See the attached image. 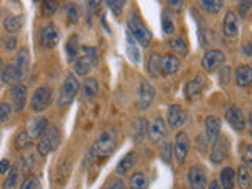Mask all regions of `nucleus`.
I'll use <instances>...</instances> for the list:
<instances>
[{
  "label": "nucleus",
  "mask_w": 252,
  "mask_h": 189,
  "mask_svg": "<svg viewBox=\"0 0 252 189\" xmlns=\"http://www.w3.org/2000/svg\"><path fill=\"white\" fill-rule=\"evenodd\" d=\"M128 32H129V35L134 38V41L139 43L142 47H148L153 41V33L148 30V27L145 26V22L140 19V16L136 11L129 13Z\"/></svg>",
  "instance_id": "nucleus-1"
},
{
  "label": "nucleus",
  "mask_w": 252,
  "mask_h": 189,
  "mask_svg": "<svg viewBox=\"0 0 252 189\" xmlns=\"http://www.w3.org/2000/svg\"><path fill=\"white\" fill-rule=\"evenodd\" d=\"M81 55L74 60V71L77 76H87L98 63V51L92 46L79 47Z\"/></svg>",
  "instance_id": "nucleus-2"
},
{
  "label": "nucleus",
  "mask_w": 252,
  "mask_h": 189,
  "mask_svg": "<svg viewBox=\"0 0 252 189\" xmlns=\"http://www.w3.org/2000/svg\"><path fill=\"white\" fill-rule=\"evenodd\" d=\"M59 145H60V132L54 125H49L41 136H39L38 145H36L38 153L41 156H47L49 153H52L54 150H57Z\"/></svg>",
  "instance_id": "nucleus-3"
},
{
  "label": "nucleus",
  "mask_w": 252,
  "mask_h": 189,
  "mask_svg": "<svg viewBox=\"0 0 252 189\" xmlns=\"http://www.w3.org/2000/svg\"><path fill=\"white\" fill-rule=\"evenodd\" d=\"M117 145V136L114 131H102L98 139L93 142L92 150L98 158H106L115 150Z\"/></svg>",
  "instance_id": "nucleus-4"
},
{
  "label": "nucleus",
  "mask_w": 252,
  "mask_h": 189,
  "mask_svg": "<svg viewBox=\"0 0 252 189\" xmlns=\"http://www.w3.org/2000/svg\"><path fill=\"white\" fill-rule=\"evenodd\" d=\"M77 92H79V81L76 79L74 74H68L65 82L62 85V89H60V93H59V99H57L59 107L69 106L71 102L74 101Z\"/></svg>",
  "instance_id": "nucleus-5"
},
{
  "label": "nucleus",
  "mask_w": 252,
  "mask_h": 189,
  "mask_svg": "<svg viewBox=\"0 0 252 189\" xmlns=\"http://www.w3.org/2000/svg\"><path fill=\"white\" fill-rule=\"evenodd\" d=\"M51 98H52V90L49 87H39L33 92L30 99V107L33 112H43L51 104Z\"/></svg>",
  "instance_id": "nucleus-6"
},
{
  "label": "nucleus",
  "mask_w": 252,
  "mask_h": 189,
  "mask_svg": "<svg viewBox=\"0 0 252 189\" xmlns=\"http://www.w3.org/2000/svg\"><path fill=\"white\" fill-rule=\"evenodd\" d=\"M225 55L222 51L219 49H210L203 54L202 57V68L208 73H213V71H218L220 66L224 65Z\"/></svg>",
  "instance_id": "nucleus-7"
},
{
  "label": "nucleus",
  "mask_w": 252,
  "mask_h": 189,
  "mask_svg": "<svg viewBox=\"0 0 252 189\" xmlns=\"http://www.w3.org/2000/svg\"><path fill=\"white\" fill-rule=\"evenodd\" d=\"M188 181H189V189H207V172L202 165H192L188 172Z\"/></svg>",
  "instance_id": "nucleus-8"
},
{
  "label": "nucleus",
  "mask_w": 252,
  "mask_h": 189,
  "mask_svg": "<svg viewBox=\"0 0 252 189\" xmlns=\"http://www.w3.org/2000/svg\"><path fill=\"white\" fill-rule=\"evenodd\" d=\"M188 122V112L178 106V104H170L167 109V123L172 129H178L181 128L185 123Z\"/></svg>",
  "instance_id": "nucleus-9"
},
{
  "label": "nucleus",
  "mask_w": 252,
  "mask_h": 189,
  "mask_svg": "<svg viewBox=\"0 0 252 189\" xmlns=\"http://www.w3.org/2000/svg\"><path fill=\"white\" fill-rule=\"evenodd\" d=\"M189 153V137L186 132H178L175 137V147H173V158L177 164H183Z\"/></svg>",
  "instance_id": "nucleus-10"
},
{
  "label": "nucleus",
  "mask_w": 252,
  "mask_h": 189,
  "mask_svg": "<svg viewBox=\"0 0 252 189\" xmlns=\"http://www.w3.org/2000/svg\"><path fill=\"white\" fill-rule=\"evenodd\" d=\"M225 118L235 131H244V128H246V117H244L243 110L238 106L228 107L225 110Z\"/></svg>",
  "instance_id": "nucleus-11"
},
{
  "label": "nucleus",
  "mask_w": 252,
  "mask_h": 189,
  "mask_svg": "<svg viewBox=\"0 0 252 189\" xmlns=\"http://www.w3.org/2000/svg\"><path fill=\"white\" fill-rule=\"evenodd\" d=\"M39 43L43 44L46 49H52L59 43V30L54 24H47L39 32Z\"/></svg>",
  "instance_id": "nucleus-12"
},
{
  "label": "nucleus",
  "mask_w": 252,
  "mask_h": 189,
  "mask_svg": "<svg viewBox=\"0 0 252 189\" xmlns=\"http://www.w3.org/2000/svg\"><path fill=\"white\" fill-rule=\"evenodd\" d=\"M222 32L227 38H238L240 35V22H238V16L233 11H227L222 21Z\"/></svg>",
  "instance_id": "nucleus-13"
},
{
  "label": "nucleus",
  "mask_w": 252,
  "mask_h": 189,
  "mask_svg": "<svg viewBox=\"0 0 252 189\" xmlns=\"http://www.w3.org/2000/svg\"><path fill=\"white\" fill-rule=\"evenodd\" d=\"M148 137L152 142H155V144H158V142H161L165 134H167V128H165V122L162 117H156L152 120V123H150L148 126Z\"/></svg>",
  "instance_id": "nucleus-14"
},
{
  "label": "nucleus",
  "mask_w": 252,
  "mask_h": 189,
  "mask_svg": "<svg viewBox=\"0 0 252 189\" xmlns=\"http://www.w3.org/2000/svg\"><path fill=\"white\" fill-rule=\"evenodd\" d=\"M205 89V77L202 74H197L192 81H189L185 87V98L188 101H194L202 94Z\"/></svg>",
  "instance_id": "nucleus-15"
},
{
  "label": "nucleus",
  "mask_w": 252,
  "mask_h": 189,
  "mask_svg": "<svg viewBox=\"0 0 252 189\" xmlns=\"http://www.w3.org/2000/svg\"><path fill=\"white\" fill-rule=\"evenodd\" d=\"M155 94H156L155 87L147 81H142L139 87V109L145 110L152 106Z\"/></svg>",
  "instance_id": "nucleus-16"
},
{
  "label": "nucleus",
  "mask_w": 252,
  "mask_h": 189,
  "mask_svg": "<svg viewBox=\"0 0 252 189\" xmlns=\"http://www.w3.org/2000/svg\"><path fill=\"white\" fill-rule=\"evenodd\" d=\"M228 156V140L225 137H218V140L213 144V150H211V162L213 164H220L227 159Z\"/></svg>",
  "instance_id": "nucleus-17"
},
{
  "label": "nucleus",
  "mask_w": 252,
  "mask_h": 189,
  "mask_svg": "<svg viewBox=\"0 0 252 189\" xmlns=\"http://www.w3.org/2000/svg\"><path fill=\"white\" fill-rule=\"evenodd\" d=\"M10 96H11V102L16 112H21L26 107V102H27V89L24 85H14L11 92H10Z\"/></svg>",
  "instance_id": "nucleus-18"
},
{
  "label": "nucleus",
  "mask_w": 252,
  "mask_h": 189,
  "mask_svg": "<svg viewBox=\"0 0 252 189\" xmlns=\"http://www.w3.org/2000/svg\"><path fill=\"white\" fill-rule=\"evenodd\" d=\"M205 132H207V139L210 144H215L220 132V122L215 115H208L205 118Z\"/></svg>",
  "instance_id": "nucleus-19"
},
{
  "label": "nucleus",
  "mask_w": 252,
  "mask_h": 189,
  "mask_svg": "<svg viewBox=\"0 0 252 189\" xmlns=\"http://www.w3.org/2000/svg\"><path fill=\"white\" fill-rule=\"evenodd\" d=\"M180 66H181L180 59L172 54L164 55L161 59V74H164V76H172V74L178 73Z\"/></svg>",
  "instance_id": "nucleus-20"
},
{
  "label": "nucleus",
  "mask_w": 252,
  "mask_h": 189,
  "mask_svg": "<svg viewBox=\"0 0 252 189\" xmlns=\"http://www.w3.org/2000/svg\"><path fill=\"white\" fill-rule=\"evenodd\" d=\"M235 81L238 87H248L252 82V69L249 65H240L236 68L235 73Z\"/></svg>",
  "instance_id": "nucleus-21"
},
{
  "label": "nucleus",
  "mask_w": 252,
  "mask_h": 189,
  "mask_svg": "<svg viewBox=\"0 0 252 189\" xmlns=\"http://www.w3.org/2000/svg\"><path fill=\"white\" fill-rule=\"evenodd\" d=\"M161 55L158 52H153L148 55V60H147V73L152 76V77H156L161 74Z\"/></svg>",
  "instance_id": "nucleus-22"
},
{
  "label": "nucleus",
  "mask_w": 252,
  "mask_h": 189,
  "mask_svg": "<svg viewBox=\"0 0 252 189\" xmlns=\"http://www.w3.org/2000/svg\"><path fill=\"white\" fill-rule=\"evenodd\" d=\"M220 189H233L235 186V170L232 167H224L219 175Z\"/></svg>",
  "instance_id": "nucleus-23"
},
{
  "label": "nucleus",
  "mask_w": 252,
  "mask_h": 189,
  "mask_svg": "<svg viewBox=\"0 0 252 189\" xmlns=\"http://www.w3.org/2000/svg\"><path fill=\"white\" fill-rule=\"evenodd\" d=\"M136 156H137L136 153L131 152V153H128L126 156L122 158V161L117 164V173H118V175H125V173H128L134 167V164H136V159H137Z\"/></svg>",
  "instance_id": "nucleus-24"
},
{
  "label": "nucleus",
  "mask_w": 252,
  "mask_h": 189,
  "mask_svg": "<svg viewBox=\"0 0 252 189\" xmlns=\"http://www.w3.org/2000/svg\"><path fill=\"white\" fill-rule=\"evenodd\" d=\"M16 69L19 71L21 77L26 76L27 73V68H29V51L26 47H21L19 52H18V57H16V63H14Z\"/></svg>",
  "instance_id": "nucleus-25"
},
{
  "label": "nucleus",
  "mask_w": 252,
  "mask_h": 189,
  "mask_svg": "<svg viewBox=\"0 0 252 189\" xmlns=\"http://www.w3.org/2000/svg\"><path fill=\"white\" fill-rule=\"evenodd\" d=\"M0 79H2L3 84H14V82H18L19 79H22V77H21L19 71L16 69L14 65H6L2 69V73H0Z\"/></svg>",
  "instance_id": "nucleus-26"
},
{
  "label": "nucleus",
  "mask_w": 252,
  "mask_h": 189,
  "mask_svg": "<svg viewBox=\"0 0 252 189\" xmlns=\"http://www.w3.org/2000/svg\"><path fill=\"white\" fill-rule=\"evenodd\" d=\"M126 54H128V57L131 59L132 63H139L140 62L139 47L136 46V41H134V38L129 35V32H126Z\"/></svg>",
  "instance_id": "nucleus-27"
},
{
  "label": "nucleus",
  "mask_w": 252,
  "mask_h": 189,
  "mask_svg": "<svg viewBox=\"0 0 252 189\" xmlns=\"http://www.w3.org/2000/svg\"><path fill=\"white\" fill-rule=\"evenodd\" d=\"M49 126V123H47V118H35L33 122L30 123V129H29V134H30V137L33 139V137H39L41 134L44 132V129Z\"/></svg>",
  "instance_id": "nucleus-28"
},
{
  "label": "nucleus",
  "mask_w": 252,
  "mask_h": 189,
  "mask_svg": "<svg viewBox=\"0 0 252 189\" xmlns=\"http://www.w3.org/2000/svg\"><path fill=\"white\" fill-rule=\"evenodd\" d=\"M98 90H99V84L96 79L93 77H89L85 79V81L82 82V94L84 98H93L94 94H98Z\"/></svg>",
  "instance_id": "nucleus-29"
},
{
  "label": "nucleus",
  "mask_w": 252,
  "mask_h": 189,
  "mask_svg": "<svg viewBox=\"0 0 252 189\" xmlns=\"http://www.w3.org/2000/svg\"><path fill=\"white\" fill-rule=\"evenodd\" d=\"M24 24V16H8L3 22V29L8 32V33H16L19 32Z\"/></svg>",
  "instance_id": "nucleus-30"
},
{
  "label": "nucleus",
  "mask_w": 252,
  "mask_h": 189,
  "mask_svg": "<svg viewBox=\"0 0 252 189\" xmlns=\"http://www.w3.org/2000/svg\"><path fill=\"white\" fill-rule=\"evenodd\" d=\"M129 189H148V178L144 172L132 173L129 178Z\"/></svg>",
  "instance_id": "nucleus-31"
},
{
  "label": "nucleus",
  "mask_w": 252,
  "mask_h": 189,
  "mask_svg": "<svg viewBox=\"0 0 252 189\" xmlns=\"http://www.w3.org/2000/svg\"><path fill=\"white\" fill-rule=\"evenodd\" d=\"M145 132H147L145 118H137L136 123H134V126H132V139H134V142H140L142 139L145 137Z\"/></svg>",
  "instance_id": "nucleus-32"
},
{
  "label": "nucleus",
  "mask_w": 252,
  "mask_h": 189,
  "mask_svg": "<svg viewBox=\"0 0 252 189\" xmlns=\"http://www.w3.org/2000/svg\"><path fill=\"white\" fill-rule=\"evenodd\" d=\"M251 172H249V167L246 165H240L238 167V186L241 189H251Z\"/></svg>",
  "instance_id": "nucleus-33"
},
{
  "label": "nucleus",
  "mask_w": 252,
  "mask_h": 189,
  "mask_svg": "<svg viewBox=\"0 0 252 189\" xmlns=\"http://www.w3.org/2000/svg\"><path fill=\"white\" fill-rule=\"evenodd\" d=\"M169 46L173 52H177V55H180V57H186L188 55V44L185 43L183 38H172L169 41Z\"/></svg>",
  "instance_id": "nucleus-34"
},
{
  "label": "nucleus",
  "mask_w": 252,
  "mask_h": 189,
  "mask_svg": "<svg viewBox=\"0 0 252 189\" xmlns=\"http://www.w3.org/2000/svg\"><path fill=\"white\" fill-rule=\"evenodd\" d=\"M30 144H32V137H30V134H29L27 129L21 131L18 136H16V139H14V147L18 148V150L29 148Z\"/></svg>",
  "instance_id": "nucleus-35"
},
{
  "label": "nucleus",
  "mask_w": 252,
  "mask_h": 189,
  "mask_svg": "<svg viewBox=\"0 0 252 189\" xmlns=\"http://www.w3.org/2000/svg\"><path fill=\"white\" fill-rule=\"evenodd\" d=\"M222 5L224 3L219 2V0H203V2H200V6L210 14H218L220 11V8H222Z\"/></svg>",
  "instance_id": "nucleus-36"
},
{
  "label": "nucleus",
  "mask_w": 252,
  "mask_h": 189,
  "mask_svg": "<svg viewBox=\"0 0 252 189\" xmlns=\"http://www.w3.org/2000/svg\"><path fill=\"white\" fill-rule=\"evenodd\" d=\"M18 178H19V172L16 167L10 169V173H8V177L5 178L3 181V189H16V186H18Z\"/></svg>",
  "instance_id": "nucleus-37"
},
{
  "label": "nucleus",
  "mask_w": 252,
  "mask_h": 189,
  "mask_svg": "<svg viewBox=\"0 0 252 189\" xmlns=\"http://www.w3.org/2000/svg\"><path fill=\"white\" fill-rule=\"evenodd\" d=\"M77 36L76 35H71L69 39L66 41V54H68V59L69 60H74L77 57Z\"/></svg>",
  "instance_id": "nucleus-38"
},
{
  "label": "nucleus",
  "mask_w": 252,
  "mask_h": 189,
  "mask_svg": "<svg viewBox=\"0 0 252 189\" xmlns=\"http://www.w3.org/2000/svg\"><path fill=\"white\" fill-rule=\"evenodd\" d=\"M13 114V107L8 102H0V125L6 123Z\"/></svg>",
  "instance_id": "nucleus-39"
},
{
  "label": "nucleus",
  "mask_w": 252,
  "mask_h": 189,
  "mask_svg": "<svg viewBox=\"0 0 252 189\" xmlns=\"http://www.w3.org/2000/svg\"><path fill=\"white\" fill-rule=\"evenodd\" d=\"M41 185H39V178L36 175H29L26 180H24V183L21 185L19 189H39Z\"/></svg>",
  "instance_id": "nucleus-40"
},
{
  "label": "nucleus",
  "mask_w": 252,
  "mask_h": 189,
  "mask_svg": "<svg viewBox=\"0 0 252 189\" xmlns=\"http://www.w3.org/2000/svg\"><path fill=\"white\" fill-rule=\"evenodd\" d=\"M59 3L55 2V0H44V2L41 3V10H43V14L46 16V18H49V16H52L55 13V10H57Z\"/></svg>",
  "instance_id": "nucleus-41"
},
{
  "label": "nucleus",
  "mask_w": 252,
  "mask_h": 189,
  "mask_svg": "<svg viewBox=\"0 0 252 189\" xmlns=\"http://www.w3.org/2000/svg\"><path fill=\"white\" fill-rule=\"evenodd\" d=\"M161 158H162V161L165 164H170L172 158H173V148H172V145L169 144V142H164V144H162V147H161Z\"/></svg>",
  "instance_id": "nucleus-42"
},
{
  "label": "nucleus",
  "mask_w": 252,
  "mask_h": 189,
  "mask_svg": "<svg viewBox=\"0 0 252 189\" xmlns=\"http://www.w3.org/2000/svg\"><path fill=\"white\" fill-rule=\"evenodd\" d=\"M162 30H164L167 35H172L173 32H175V26H173L172 19L169 18L167 14H164V16H162Z\"/></svg>",
  "instance_id": "nucleus-43"
},
{
  "label": "nucleus",
  "mask_w": 252,
  "mask_h": 189,
  "mask_svg": "<svg viewBox=\"0 0 252 189\" xmlns=\"http://www.w3.org/2000/svg\"><path fill=\"white\" fill-rule=\"evenodd\" d=\"M107 5L110 6V10H112V13L115 16H120L122 11H123V6L126 5V2H117V0H114V2H112V0H109Z\"/></svg>",
  "instance_id": "nucleus-44"
},
{
  "label": "nucleus",
  "mask_w": 252,
  "mask_h": 189,
  "mask_svg": "<svg viewBox=\"0 0 252 189\" xmlns=\"http://www.w3.org/2000/svg\"><path fill=\"white\" fill-rule=\"evenodd\" d=\"M98 159V156L94 155V152L90 148L89 152H87V155H85V161H84V167H92L93 165V162Z\"/></svg>",
  "instance_id": "nucleus-45"
},
{
  "label": "nucleus",
  "mask_w": 252,
  "mask_h": 189,
  "mask_svg": "<svg viewBox=\"0 0 252 189\" xmlns=\"http://www.w3.org/2000/svg\"><path fill=\"white\" fill-rule=\"evenodd\" d=\"M243 161H244V165H246V167H251L252 165V148H251V145H246V148H244Z\"/></svg>",
  "instance_id": "nucleus-46"
},
{
  "label": "nucleus",
  "mask_w": 252,
  "mask_h": 189,
  "mask_svg": "<svg viewBox=\"0 0 252 189\" xmlns=\"http://www.w3.org/2000/svg\"><path fill=\"white\" fill-rule=\"evenodd\" d=\"M219 81H220V84H228V81H230V66H224L220 69Z\"/></svg>",
  "instance_id": "nucleus-47"
},
{
  "label": "nucleus",
  "mask_w": 252,
  "mask_h": 189,
  "mask_svg": "<svg viewBox=\"0 0 252 189\" xmlns=\"http://www.w3.org/2000/svg\"><path fill=\"white\" fill-rule=\"evenodd\" d=\"M66 11H68V18L71 22H77L79 18V11H77V6L76 5H68L66 6Z\"/></svg>",
  "instance_id": "nucleus-48"
},
{
  "label": "nucleus",
  "mask_w": 252,
  "mask_h": 189,
  "mask_svg": "<svg viewBox=\"0 0 252 189\" xmlns=\"http://www.w3.org/2000/svg\"><path fill=\"white\" fill-rule=\"evenodd\" d=\"M3 43H5V49H6V51H13V49H16L18 39H16L14 36H8V38L3 39Z\"/></svg>",
  "instance_id": "nucleus-49"
},
{
  "label": "nucleus",
  "mask_w": 252,
  "mask_h": 189,
  "mask_svg": "<svg viewBox=\"0 0 252 189\" xmlns=\"http://www.w3.org/2000/svg\"><path fill=\"white\" fill-rule=\"evenodd\" d=\"M251 8V2H240L238 3V13H240V18H246V14Z\"/></svg>",
  "instance_id": "nucleus-50"
},
{
  "label": "nucleus",
  "mask_w": 252,
  "mask_h": 189,
  "mask_svg": "<svg viewBox=\"0 0 252 189\" xmlns=\"http://www.w3.org/2000/svg\"><path fill=\"white\" fill-rule=\"evenodd\" d=\"M10 169H11L10 161H8V159H2V161H0V173H2V175H3V173H6Z\"/></svg>",
  "instance_id": "nucleus-51"
},
{
  "label": "nucleus",
  "mask_w": 252,
  "mask_h": 189,
  "mask_svg": "<svg viewBox=\"0 0 252 189\" xmlns=\"http://www.w3.org/2000/svg\"><path fill=\"white\" fill-rule=\"evenodd\" d=\"M106 189H125V183L122 180H115V181H112Z\"/></svg>",
  "instance_id": "nucleus-52"
},
{
  "label": "nucleus",
  "mask_w": 252,
  "mask_h": 189,
  "mask_svg": "<svg viewBox=\"0 0 252 189\" xmlns=\"http://www.w3.org/2000/svg\"><path fill=\"white\" fill-rule=\"evenodd\" d=\"M243 49H244V55H246V57H251V54H252V51H251V43H244L243 44Z\"/></svg>",
  "instance_id": "nucleus-53"
},
{
  "label": "nucleus",
  "mask_w": 252,
  "mask_h": 189,
  "mask_svg": "<svg viewBox=\"0 0 252 189\" xmlns=\"http://www.w3.org/2000/svg\"><path fill=\"white\" fill-rule=\"evenodd\" d=\"M170 6H173V8H178V10H180V8H183V2H175V0H170V2H167Z\"/></svg>",
  "instance_id": "nucleus-54"
},
{
  "label": "nucleus",
  "mask_w": 252,
  "mask_h": 189,
  "mask_svg": "<svg viewBox=\"0 0 252 189\" xmlns=\"http://www.w3.org/2000/svg\"><path fill=\"white\" fill-rule=\"evenodd\" d=\"M208 189H220V186H219V181H216V180L210 181V185H208Z\"/></svg>",
  "instance_id": "nucleus-55"
},
{
  "label": "nucleus",
  "mask_w": 252,
  "mask_h": 189,
  "mask_svg": "<svg viewBox=\"0 0 252 189\" xmlns=\"http://www.w3.org/2000/svg\"><path fill=\"white\" fill-rule=\"evenodd\" d=\"M0 68H2V59H0Z\"/></svg>",
  "instance_id": "nucleus-56"
}]
</instances>
